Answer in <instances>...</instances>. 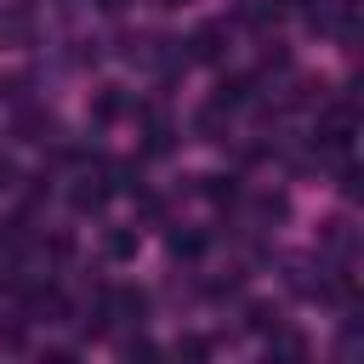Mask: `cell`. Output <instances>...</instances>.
Wrapping results in <instances>:
<instances>
[{
    "instance_id": "8fae6325",
    "label": "cell",
    "mask_w": 364,
    "mask_h": 364,
    "mask_svg": "<svg viewBox=\"0 0 364 364\" xmlns=\"http://www.w3.org/2000/svg\"><path fill=\"white\" fill-rule=\"evenodd\" d=\"M136 245H142V239H136V228H108L102 256H108V262H131V256H136Z\"/></svg>"
},
{
    "instance_id": "4fadbf2b",
    "label": "cell",
    "mask_w": 364,
    "mask_h": 364,
    "mask_svg": "<svg viewBox=\"0 0 364 364\" xmlns=\"http://www.w3.org/2000/svg\"><path fill=\"white\" fill-rule=\"evenodd\" d=\"M17 131H23V142H46L57 125H51V114H40V108H23V114H17Z\"/></svg>"
},
{
    "instance_id": "5bb4252c",
    "label": "cell",
    "mask_w": 364,
    "mask_h": 364,
    "mask_svg": "<svg viewBox=\"0 0 364 364\" xmlns=\"http://www.w3.org/2000/svg\"><path fill=\"white\" fill-rule=\"evenodd\" d=\"M199 193L216 199V205H233V199H239V182H233V176H199Z\"/></svg>"
},
{
    "instance_id": "6da1fadb",
    "label": "cell",
    "mask_w": 364,
    "mask_h": 364,
    "mask_svg": "<svg viewBox=\"0 0 364 364\" xmlns=\"http://www.w3.org/2000/svg\"><path fill=\"white\" fill-rule=\"evenodd\" d=\"M108 193H114V188H108V176H102V171H80V176H74V188H68V205H74L80 216H91V210H102V205H108Z\"/></svg>"
},
{
    "instance_id": "d6986e66",
    "label": "cell",
    "mask_w": 364,
    "mask_h": 364,
    "mask_svg": "<svg viewBox=\"0 0 364 364\" xmlns=\"http://www.w3.org/2000/svg\"><path fill=\"white\" fill-rule=\"evenodd\" d=\"M125 364H159V353H154L148 341H131V347H125Z\"/></svg>"
},
{
    "instance_id": "9a60e30c",
    "label": "cell",
    "mask_w": 364,
    "mask_h": 364,
    "mask_svg": "<svg viewBox=\"0 0 364 364\" xmlns=\"http://www.w3.org/2000/svg\"><path fill=\"white\" fill-rule=\"evenodd\" d=\"M245 23L250 28H273L279 23V0H245Z\"/></svg>"
},
{
    "instance_id": "52a82bcc",
    "label": "cell",
    "mask_w": 364,
    "mask_h": 364,
    "mask_svg": "<svg viewBox=\"0 0 364 364\" xmlns=\"http://www.w3.org/2000/svg\"><path fill=\"white\" fill-rule=\"evenodd\" d=\"M210 353H216V341H210V336H199V330H188V336H176L171 364H210Z\"/></svg>"
},
{
    "instance_id": "7402d4cb",
    "label": "cell",
    "mask_w": 364,
    "mask_h": 364,
    "mask_svg": "<svg viewBox=\"0 0 364 364\" xmlns=\"http://www.w3.org/2000/svg\"><path fill=\"white\" fill-rule=\"evenodd\" d=\"M40 364H80V358H74V353H46Z\"/></svg>"
},
{
    "instance_id": "44dd1931",
    "label": "cell",
    "mask_w": 364,
    "mask_h": 364,
    "mask_svg": "<svg viewBox=\"0 0 364 364\" xmlns=\"http://www.w3.org/2000/svg\"><path fill=\"white\" fill-rule=\"evenodd\" d=\"M341 193H347V199L358 193V165H347V171H341Z\"/></svg>"
},
{
    "instance_id": "e0dca14e",
    "label": "cell",
    "mask_w": 364,
    "mask_h": 364,
    "mask_svg": "<svg viewBox=\"0 0 364 364\" xmlns=\"http://www.w3.org/2000/svg\"><path fill=\"white\" fill-rule=\"evenodd\" d=\"M284 216V193H256V222H279Z\"/></svg>"
},
{
    "instance_id": "ba28073f",
    "label": "cell",
    "mask_w": 364,
    "mask_h": 364,
    "mask_svg": "<svg viewBox=\"0 0 364 364\" xmlns=\"http://www.w3.org/2000/svg\"><path fill=\"white\" fill-rule=\"evenodd\" d=\"M301 358H307V341L279 324V330H273V347H267V364H301Z\"/></svg>"
},
{
    "instance_id": "2e32d148",
    "label": "cell",
    "mask_w": 364,
    "mask_h": 364,
    "mask_svg": "<svg viewBox=\"0 0 364 364\" xmlns=\"http://www.w3.org/2000/svg\"><path fill=\"white\" fill-rule=\"evenodd\" d=\"M250 330L273 336V330H279V307H273V301H250Z\"/></svg>"
},
{
    "instance_id": "7c38bea8",
    "label": "cell",
    "mask_w": 364,
    "mask_h": 364,
    "mask_svg": "<svg viewBox=\"0 0 364 364\" xmlns=\"http://www.w3.org/2000/svg\"><path fill=\"white\" fill-rule=\"evenodd\" d=\"M193 131H199L205 142H222V131H228V108H216V102H205V108L193 114Z\"/></svg>"
},
{
    "instance_id": "9c48e42d",
    "label": "cell",
    "mask_w": 364,
    "mask_h": 364,
    "mask_svg": "<svg viewBox=\"0 0 364 364\" xmlns=\"http://www.w3.org/2000/svg\"><path fill=\"white\" fill-rule=\"evenodd\" d=\"M119 114H125V91H119V85H97V97H91V119H97V125H114Z\"/></svg>"
},
{
    "instance_id": "5b68a950",
    "label": "cell",
    "mask_w": 364,
    "mask_h": 364,
    "mask_svg": "<svg viewBox=\"0 0 364 364\" xmlns=\"http://www.w3.org/2000/svg\"><path fill=\"white\" fill-rule=\"evenodd\" d=\"M136 114H142V148H148V154H171L176 131L165 125V114H159V108H136Z\"/></svg>"
},
{
    "instance_id": "30bf717a",
    "label": "cell",
    "mask_w": 364,
    "mask_h": 364,
    "mask_svg": "<svg viewBox=\"0 0 364 364\" xmlns=\"http://www.w3.org/2000/svg\"><path fill=\"white\" fill-rule=\"evenodd\" d=\"M165 250H171L176 262H193V256L205 250V233H199V228H171V233H165Z\"/></svg>"
},
{
    "instance_id": "ac0fdd59",
    "label": "cell",
    "mask_w": 364,
    "mask_h": 364,
    "mask_svg": "<svg viewBox=\"0 0 364 364\" xmlns=\"http://www.w3.org/2000/svg\"><path fill=\"white\" fill-rule=\"evenodd\" d=\"M324 245H330V250H353V228H347V222H330Z\"/></svg>"
},
{
    "instance_id": "7a4b0ae2",
    "label": "cell",
    "mask_w": 364,
    "mask_h": 364,
    "mask_svg": "<svg viewBox=\"0 0 364 364\" xmlns=\"http://www.w3.org/2000/svg\"><path fill=\"white\" fill-rule=\"evenodd\" d=\"M313 142H318V148H347V142H353V108H347V102L324 108V119H318Z\"/></svg>"
},
{
    "instance_id": "603a6c76",
    "label": "cell",
    "mask_w": 364,
    "mask_h": 364,
    "mask_svg": "<svg viewBox=\"0 0 364 364\" xmlns=\"http://www.w3.org/2000/svg\"><path fill=\"white\" fill-rule=\"evenodd\" d=\"M159 6H182V0H159Z\"/></svg>"
},
{
    "instance_id": "ffe728a7",
    "label": "cell",
    "mask_w": 364,
    "mask_h": 364,
    "mask_svg": "<svg viewBox=\"0 0 364 364\" xmlns=\"http://www.w3.org/2000/svg\"><path fill=\"white\" fill-rule=\"evenodd\" d=\"M11 188H17V165L0 154V193H11Z\"/></svg>"
},
{
    "instance_id": "277c9868",
    "label": "cell",
    "mask_w": 364,
    "mask_h": 364,
    "mask_svg": "<svg viewBox=\"0 0 364 364\" xmlns=\"http://www.w3.org/2000/svg\"><path fill=\"white\" fill-rule=\"evenodd\" d=\"M0 46H34V11L28 6H6L0 11Z\"/></svg>"
},
{
    "instance_id": "3957f363",
    "label": "cell",
    "mask_w": 364,
    "mask_h": 364,
    "mask_svg": "<svg viewBox=\"0 0 364 364\" xmlns=\"http://www.w3.org/2000/svg\"><path fill=\"white\" fill-rule=\"evenodd\" d=\"M188 46H193V51H188L193 63H222V51H228V23H199Z\"/></svg>"
},
{
    "instance_id": "8992f818",
    "label": "cell",
    "mask_w": 364,
    "mask_h": 364,
    "mask_svg": "<svg viewBox=\"0 0 364 364\" xmlns=\"http://www.w3.org/2000/svg\"><path fill=\"white\" fill-rule=\"evenodd\" d=\"M250 91H256V80H250V74H233V80H216V91H210V102L233 114V108H245V102H250Z\"/></svg>"
}]
</instances>
